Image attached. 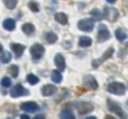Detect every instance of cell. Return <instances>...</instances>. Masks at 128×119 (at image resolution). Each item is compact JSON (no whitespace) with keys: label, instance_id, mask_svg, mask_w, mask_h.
Masks as SVG:
<instances>
[{"label":"cell","instance_id":"1","mask_svg":"<svg viewBox=\"0 0 128 119\" xmlns=\"http://www.w3.org/2000/svg\"><path fill=\"white\" fill-rule=\"evenodd\" d=\"M108 90L112 94L120 96V94L125 93V86H124V83H121V82H112L108 85Z\"/></svg>","mask_w":128,"mask_h":119},{"label":"cell","instance_id":"2","mask_svg":"<svg viewBox=\"0 0 128 119\" xmlns=\"http://www.w3.org/2000/svg\"><path fill=\"white\" fill-rule=\"evenodd\" d=\"M94 25H95V22H94L92 18H86V19L78 21L77 28L80 29V30H83V32H91L92 29H94Z\"/></svg>","mask_w":128,"mask_h":119},{"label":"cell","instance_id":"3","mask_svg":"<svg viewBox=\"0 0 128 119\" xmlns=\"http://www.w3.org/2000/svg\"><path fill=\"white\" fill-rule=\"evenodd\" d=\"M30 53H32V58L34 60H39L43 55H44V47L42 44H34L30 47Z\"/></svg>","mask_w":128,"mask_h":119},{"label":"cell","instance_id":"4","mask_svg":"<svg viewBox=\"0 0 128 119\" xmlns=\"http://www.w3.org/2000/svg\"><path fill=\"white\" fill-rule=\"evenodd\" d=\"M108 108L112 111V112H114V114H117L118 116H121V119H125V114H124V111H122V108L120 107L117 103H114V101H112V100H108Z\"/></svg>","mask_w":128,"mask_h":119},{"label":"cell","instance_id":"5","mask_svg":"<svg viewBox=\"0 0 128 119\" xmlns=\"http://www.w3.org/2000/svg\"><path fill=\"white\" fill-rule=\"evenodd\" d=\"M109 37H110V32L108 30V28H106L105 25H99V30H98V41L99 42L106 41V40H109Z\"/></svg>","mask_w":128,"mask_h":119},{"label":"cell","instance_id":"6","mask_svg":"<svg viewBox=\"0 0 128 119\" xmlns=\"http://www.w3.org/2000/svg\"><path fill=\"white\" fill-rule=\"evenodd\" d=\"M83 82H84V85L87 86L88 89H92V90H95V89H98V82H96V79H95L92 75H84V78H83Z\"/></svg>","mask_w":128,"mask_h":119},{"label":"cell","instance_id":"7","mask_svg":"<svg viewBox=\"0 0 128 119\" xmlns=\"http://www.w3.org/2000/svg\"><path fill=\"white\" fill-rule=\"evenodd\" d=\"M10 94H11L12 97L26 96V94H28V90H26L22 85H15V86H12V89L10 90Z\"/></svg>","mask_w":128,"mask_h":119},{"label":"cell","instance_id":"8","mask_svg":"<svg viewBox=\"0 0 128 119\" xmlns=\"http://www.w3.org/2000/svg\"><path fill=\"white\" fill-rule=\"evenodd\" d=\"M21 110L25 111V112H36L39 110V105L36 104L34 101H26L21 104Z\"/></svg>","mask_w":128,"mask_h":119},{"label":"cell","instance_id":"9","mask_svg":"<svg viewBox=\"0 0 128 119\" xmlns=\"http://www.w3.org/2000/svg\"><path fill=\"white\" fill-rule=\"evenodd\" d=\"M92 110H94V107H92V104H90V103H80V104L77 105V111H78L80 115H87V114H90Z\"/></svg>","mask_w":128,"mask_h":119},{"label":"cell","instance_id":"10","mask_svg":"<svg viewBox=\"0 0 128 119\" xmlns=\"http://www.w3.org/2000/svg\"><path fill=\"white\" fill-rule=\"evenodd\" d=\"M10 48H11V51L14 52V55L17 56V58H20L24 53V51H25V47H24L22 44H17V42H11V44H10Z\"/></svg>","mask_w":128,"mask_h":119},{"label":"cell","instance_id":"11","mask_svg":"<svg viewBox=\"0 0 128 119\" xmlns=\"http://www.w3.org/2000/svg\"><path fill=\"white\" fill-rule=\"evenodd\" d=\"M54 63H55L56 69L59 70V71H62V70H65V67H66V64H65V58L64 55H61V53H56L55 55V59H54Z\"/></svg>","mask_w":128,"mask_h":119},{"label":"cell","instance_id":"12","mask_svg":"<svg viewBox=\"0 0 128 119\" xmlns=\"http://www.w3.org/2000/svg\"><path fill=\"white\" fill-rule=\"evenodd\" d=\"M55 92H56L55 85H46L42 88L43 96H52V94H55Z\"/></svg>","mask_w":128,"mask_h":119},{"label":"cell","instance_id":"13","mask_svg":"<svg viewBox=\"0 0 128 119\" xmlns=\"http://www.w3.org/2000/svg\"><path fill=\"white\" fill-rule=\"evenodd\" d=\"M105 17L108 18V19H110V21H116L117 19V17H118V12L116 11L114 8H105Z\"/></svg>","mask_w":128,"mask_h":119},{"label":"cell","instance_id":"14","mask_svg":"<svg viewBox=\"0 0 128 119\" xmlns=\"http://www.w3.org/2000/svg\"><path fill=\"white\" fill-rule=\"evenodd\" d=\"M3 28L6 29V30H14V29H15V21L11 19V18H7V19H4Z\"/></svg>","mask_w":128,"mask_h":119},{"label":"cell","instance_id":"15","mask_svg":"<svg viewBox=\"0 0 128 119\" xmlns=\"http://www.w3.org/2000/svg\"><path fill=\"white\" fill-rule=\"evenodd\" d=\"M55 21L59 22L61 25H66L68 23V15L64 14V12H56L55 14Z\"/></svg>","mask_w":128,"mask_h":119},{"label":"cell","instance_id":"16","mask_svg":"<svg viewBox=\"0 0 128 119\" xmlns=\"http://www.w3.org/2000/svg\"><path fill=\"white\" fill-rule=\"evenodd\" d=\"M92 44V40L90 39V37H87V36H83V37H80L78 39V45L80 47H90V45Z\"/></svg>","mask_w":128,"mask_h":119},{"label":"cell","instance_id":"17","mask_svg":"<svg viewBox=\"0 0 128 119\" xmlns=\"http://www.w3.org/2000/svg\"><path fill=\"white\" fill-rule=\"evenodd\" d=\"M22 32L25 34H28V36H30V34L34 33V26L32 25V23H24L22 25Z\"/></svg>","mask_w":128,"mask_h":119},{"label":"cell","instance_id":"18","mask_svg":"<svg viewBox=\"0 0 128 119\" xmlns=\"http://www.w3.org/2000/svg\"><path fill=\"white\" fill-rule=\"evenodd\" d=\"M11 60V53L7 52V51H2L0 52V62L2 63H8Z\"/></svg>","mask_w":128,"mask_h":119},{"label":"cell","instance_id":"19","mask_svg":"<svg viewBox=\"0 0 128 119\" xmlns=\"http://www.w3.org/2000/svg\"><path fill=\"white\" fill-rule=\"evenodd\" d=\"M44 39H46V41H47V42H50V44H54V42L58 40V37H56L55 33H52V32H48V33L44 34Z\"/></svg>","mask_w":128,"mask_h":119},{"label":"cell","instance_id":"20","mask_svg":"<svg viewBox=\"0 0 128 119\" xmlns=\"http://www.w3.org/2000/svg\"><path fill=\"white\" fill-rule=\"evenodd\" d=\"M59 116H61V119H76V116L73 115L72 111H69V110H64L59 114Z\"/></svg>","mask_w":128,"mask_h":119},{"label":"cell","instance_id":"21","mask_svg":"<svg viewBox=\"0 0 128 119\" xmlns=\"http://www.w3.org/2000/svg\"><path fill=\"white\" fill-rule=\"evenodd\" d=\"M114 34H116V39L118 40V41H124V40L127 39V33H125L122 29H117Z\"/></svg>","mask_w":128,"mask_h":119},{"label":"cell","instance_id":"22","mask_svg":"<svg viewBox=\"0 0 128 119\" xmlns=\"http://www.w3.org/2000/svg\"><path fill=\"white\" fill-rule=\"evenodd\" d=\"M51 79H52V82H55V83H58V82H61L62 81V75H61V73L59 71H52L51 73Z\"/></svg>","mask_w":128,"mask_h":119},{"label":"cell","instance_id":"23","mask_svg":"<svg viewBox=\"0 0 128 119\" xmlns=\"http://www.w3.org/2000/svg\"><path fill=\"white\" fill-rule=\"evenodd\" d=\"M3 3H4V6H6L7 8L12 10V8H15V7H17L18 0H3Z\"/></svg>","mask_w":128,"mask_h":119},{"label":"cell","instance_id":"24","mask_svg":"<svg viewBox=\"0 0 128 119\" xmlns=\"http://www.w3.org/2000/svg\"><path fill=\"white\" fill-rule=\"evenodd\" d=\"M26 79H28V82L32 83V85H36V83H39V77H36L34 74H28Z\"/></svg>","mask_w":128,"mask_h":119},{"label":"cell","instance_id":"25","mask_svg":"<svg viewBox=\"0 0 128 119\" xmlns=\"http://www.w3.org/2000/svg\"><path fill=\"white\" fill-rule=\"evenodd\" d=\"M18 71H20V69H18V66H15V64L8 67V73L12 75V78H17L18 77Z\"/></svg>","mask_w":128,"mask_h":119},{"label":"cell","instance_id":"26","mask_svg":"<svg viewBox=\"0 0 128 119\" xmlns=\"http://www.w3.org/2000/svg\"><path fill=\"white\" fill-rule=\"evenodd\" d=\"M113 53H114V49H113V48H109V49H106V52L103 53L102 59H100V63H102L103 60H108V59L110 58L112 55H113Z\"/></svg>","mask_w":128,"mask_h":119},{"label":"cell","instance_id":"27","mask_svg":"<svg viewBox=\"0 0 128 119\" xmlns=\"http://www.w3.org/2000/svg\"><path fill=\"white\" fill-rule=\"evenodd\" d=\"M29 8H30V11H33V12H37L40 10V7H39V4L36 3V1H29Z\"/></svg>","mask_w":128,"mask_h":119},{"label":"cell","instance_id":"28","mask_svg":"<svg viewBox=\"0 0 128 119\" xmlns=\"http://www.w3.org/2000/svg\"><path fill=\"white\" fill-rule=\"evenodd\" d=\"M2 85H3L4 88H8V86L11 85V79H10L8 77H4L3 79H2Z\"/></svg>","mask_w":128,"mask_h":119},{"label":"cell","instance_id":"29","mask_svg":"<svg viewBox=\"0 0 128 119\" xmlns=\"http://www.w3.org/2000/svg\"><path fill=\"white\" fill-rule=\"evenodd\" d=\"M91 14L94 15V17L96 18V19H100V17H102V15H100V11H99V10H92Z\"/></svg>","mask_w":128,"mask_h":119},{"label":"cell","instance_id":"30","mask_svg":"<svg viewBox=\"0 0 128 119\" xmlns=\"http://www.w3.org/2000/svg\"><path fill=\"white\" fill-rule=\"evenodd\" d=\"M99 63H100V60H94V62H92V66L98 67V66H99Z\"/></svg>","mask_w":128,"mask_h":119},{"label":"cell","instance_id":"31","mask_svg":"<svg viewBox=\"0 0 128 119\" xmlns=\"http://www.w3.org/2000/svg\"><path fill=\"white\" fill-rule=\"evenodd\" d=\"M34 119H46V116H44V115H42V114H40V115L34 116Z\"/></svg>","mask_w":128,"mask_h":119},{"label":"cell","instance_id":"32","mask_svg":"<svg viewBox=\"0 0 128 119\" xmlns=\"http://www.w3.org/2000/svg\"><path fill=\"white\" fill-rule=\"evenodd\" d=\"M21 119H29V116H28V115H25V114H24V115H21Z\"/></svg>","mask_w":128,"mask_h":119},{"label":"cell","instance_id":"33","mask_svg":"<svg viewBox=\"0 0 128 119\" xmlns=\"http://www.w3.org/2000/svg\"><path fill=\"white\" fill-rule=\"evenodd\" d=\"M105 119H116L114 116H110V115H108V116H105Z\"/></svg>","mask_w":128,"mask_h":119},{"label":"cell","instance_id":"34","mask_svg":"<svg viewBox=\"0 0 128 119\" xmlns=\"http://www.w3.org/2000/svg\"><path fill=\"white\" fill-rule=\"evenodd\" d=\"M106 1H108V3H114L116 0H106Z\"/></svg>","mask_w":128,"mask_h":119},{"label":"cell","instance_id":"35","mask_svg":"<svg viewBox=\"0 0 128 119\" xmlns=\"http://www.w3.org/2000/svg\"><path fill=\"white\" fill-rule=\"evenodd\" d=\"M86 119H96L95 116H88V118H86Z\"/></svg>","mask_w":128,"mask_h":119},{"label":"cell","instance_id":"36","mask_svg":"<svg viewBox=\"0 0 128 119\" xmlns=\"http://www.w3.org/2000/svg\"><path fill=\"white\" fill-rule=\"evenodd\" d=\"M2 51H3V47H2V44H0V52H2Z\"/></svg>","mask_w":128,"mask_h":119},{"label":"cell","instance_id":"37","mask_svg":"<svg viewBox=\"0 0 128 119\" xmlns=\"http://www.w3.org/2000/svg\"><path fill=\"white\" fill-rule=\"evenodd\" d=\"M7 119H14V118H7Z\"/></svg>","mask_w":128,"mask_h":119}]
</instances>
